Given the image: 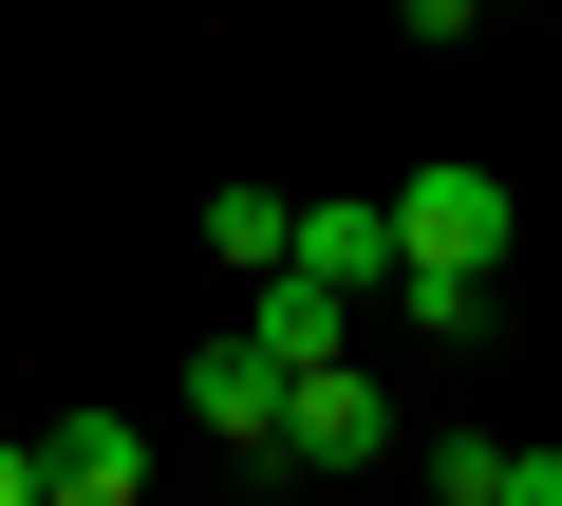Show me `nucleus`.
Segmentation results:
<instances>
[{
  "instance_id": "obj_1",
  "label": "nucleus",
  "mask_w": 562,
  "mask_h": 506,
  "mask_svg": "<svg viewBox=\"0 0 562 506\" xmlns=\"http://www.w3.org/2000/svg\"><path fill=\"white\" fill-rule=\"evenodd\" d=\"M262 469H319V487L394 469V394H375L357 357H301V375H281V450H262Z\"/></svg>"
},
{
  "instance_id": "obj_2",
  "label": "nucleus",
  "mask_w": 562,
  "mask_h": 506,
  "mask_svg": "<svg viewBox=\"0 0 562 506\" xmlns=\"http://www.w3.org/2000/svg\"><path fill=\"white\" fill-rule=\"evenodd\" d=\"M506 225H525V206H506V169L431 150V169L394 188V263H469V282H487V263H506Z\"/></svg>"
},
{
  "instance_id": "obj_3",
  "label": "nucleus",
  "mask_w": 562,
  "mask_h": 506,
  "mask_svg": "<svg viewBox=\"0 0 562 506\" xmlns=\"http://www.w3.org/2000/svg\"><path fill=\"white\" fill-rule=\"evenodd\" d=\"M281 282H319V301H375V282H394V188H375V206H301Z\"/></svg>"
},
{
  "instance_id": "obj_4",
  "label": "nucleus",
  "mask_w": 562,
  "mask_h": 506,
  "mask_svg": "<svg viewBox=\"0 0 562 506\" xmlns=\"http://www.w3.org/2000/svg\"><path fill=\"white\" fill-rule=\"evenodd\" d=\"M188 431L281 450V357H262V338H206V357H188Z\"/></svg>"
},
{
  "instance_id": "obj_5",
  "label": "nucleus",
  "mask_w": 562,
  "mask_h": 506,
  "mask_svg": "<svg viewBox=\"0 0 562 506\" xmlns=\"http://www.w3.org/2000/svg\"><path fill=\"white\" fill-rule=\"evenodd\" d=\"M38 469H57V506H150V431L132 413H57Z\"/></svg>"
},
{
  "instance_id": "obj_6",
  "label": "nucleus",
  "mask_w": 562,
  "mask_h": 506,
  "mask_svg": "<svg viewBox=\"0 0 562 506\" xmlns=\"http://www.w3.org/2000/svg\"><path fill=\"white\" fill-rule=\"evenodd\" d=\"M281 244H301V188H206V263L281 282Z\"/></svg>"
},
{
  "instance_id": "obj_7",
  "label": "nucleus",
  "mask_w": 562,
  "mask_h": 506,
  "mask_svg": "<svg viewBox=\"0 0 562 506\" xmlns=\"http://www.w3.org/2000/svg\"><path fill=\"white\" fill-rule=\"evenodd\" d=\"M338 319H357V301H319V282H262V319H244V338L301 375V357H338Z\"/></svg>"
},
{
  "instance_id": "obj_8",
  "label": "nucleus",
  "mask_w": 562,
  "mask_h": 506,
  "mask_svg": "<svg viewBox=\"0 0 562 506\" xmlns=\"http://www.w3.org/2000/svg\"><path fill=\"white\" fill-rule=\"evenodd\" d=\"M394 301H413V338H487V282L469 263H394Z\"/></svg>"
},
{
  "instance_id": "obj_9",
  "label": "nucleus",
  "mask_w": 562,
  "mask_h": 506,
  "mask_svg": "<svg viewBox=\"0 0 562 506\" xmlns=\"http://www.w3.org/2000/svg\"><path fill=\"white\" fill-rule=\"evenodd\" d=\"M413 487H431V506H487V487H506V431H431V469H413Z\"/></svg>"
},
{
  "instance_id": "obj_10",
  "label": "nucleus",
  "mask_w": 562,
  "mask_h": 506,
  "mask_svg": "<svg viewBox=\"0 0 562 506\" xmlns=\"http://www.w3.org/2000/svg\"><path fill=\"white\" fill-rule=\"evenodd\" d=\"M487 506H562V450H506V487Z\"/></svg>"
},
{
  "instance_id": "obj_11",
  "label": "nucleus",
  "mask_w": 562,
  "mask_h": 506,
  "mask_svg": "<svg viewBox=\"0 0 562 506\" xmlns=\"http://www.w3.org/2000/svg\"><path fill=\"white\" fill-rule=\"evenodd\" d=\"M38 487H57V469H38V431H0V506H38Z\"/></svg>"
},
{
  "instance_id": "obj_12",
  "label": "nucleus",
  "mask_w": 562,
  "mask_h": 506,
  "mask_svg": "<svg viewBox=\"0 0 562 506\" xmlns=\"http://www.w3.org/2000/svg\"><path fill=\"white\" fill-rule=\"evenodd\" d=\"M469 20H525V0H469Z\"/></svg>"
}]
</instances>
